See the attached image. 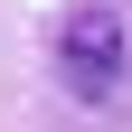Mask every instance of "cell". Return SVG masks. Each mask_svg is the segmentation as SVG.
<instances>
[{"label": "cell", "instance_id": "6da1fadb", "mask_svg": "<svg viewBox=\"0 0 132 132\" xmlns=\"http://www.w3.org/2000/svg\"><path fill=\"white\" fill-rule=\"evenodd\" d=\"M123 66H132L123 10H76V19L57 28V76H66L76 104H113V94H123Z\"/></svg>", "mask_w": 132, "mask_h": 132}]
</instances>
